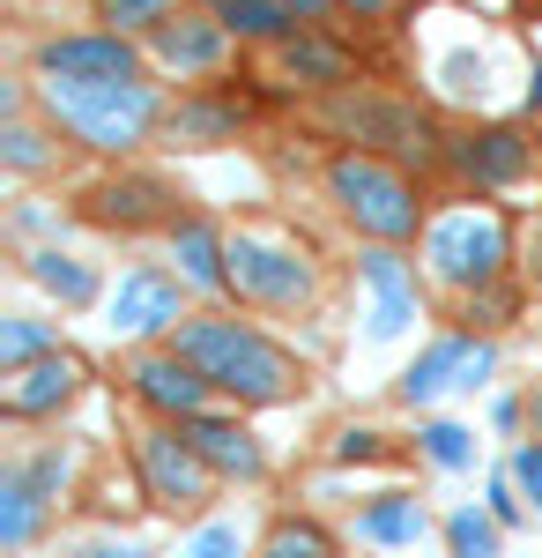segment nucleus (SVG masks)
<instances>
[{
	"label": "nucleus",
	"instance_id": "f257e3e1",
	"mask_svg": "<svg viewBox=\"0 0 542 558\" xmlns=\"http://www.w3.org/2000/svg\"><path fill=\"white\" fill-rule=\"evenodd\" d=\"M171 350L194 357L201 380H209L215 395H231L238 410H268V402H291L297 395V365L268 343L252 320H223V313H209V320H178Z\"/></svg>",
	"mask_w": 542,
	"mask_h": 558
},
{
	"label": "nucleus",
	"instance_id": "f03ea898",
	"mask_svg": "<svg viewBox=\"0 0 542 558\" xmlns=\"http://www.w3.org/2000/svg\"><path fill=\"white\" fill-rule=\"evenodd\" d=\"M328 194L372 246H409V239H423V223H431L417 179L402 172L394 157H372V149H342V157H328Z\"/></svg>",
	"mask_w": 542,
	"mask_h": 558
},
{
	"label": "nucleus",
	"instance_id": "7ed1b4c3",
	"mask_svg": "<svg viewBox=\"0 0 542 558\" xmlns=\"http://www.w3.org/2000/svg\"><path fill=\"white\" fill-rule=\"evenodd\" d=\"M52 128H67L83 149L97 157H134L149 134H164V97L149 83H104V89H75V83H38Z\"/></svg>",
	"mask_w": 542,
	"mask_h": 558
},
{
	"label": "nucleus",
	"instance_id": "20e7f679",
	"mask_svg": "<svg viewBox=\"0 0 542 558\" xmlns=\"http://www.w3.org/2000/svg\"><path fill=\"white\" fill-rule=\"evenodd\" d=\"M505 260H513V223H505L498 202H446V209H431V223H423V268L446 291H460V299L491 291L505 276Z\"/></svg>",
	"mask_w": 542,
	"mask_h": 558
},
{
	"label": "nucleus",
	"instance_id": "39448f33",
	"mask_svg": "<svg viewBox=\"0 0 542 558\" xmlns=\"http://www.w3.org/2000/svg\"><path fill=\"white\" fill-rule=\"evenodd\" d=\"M312 291H320V268L291 231H268V223L231 231V299L238 305L297 313V305H312Z\"/></svg>",
	"mask_w": 542,
	"mask_h": 558
},
{
	"label": "nucleus",
	"instance_id": "423d86ee",
	"mask_svg": "<svg viewBox=\"0 0 542 558\" xmlns=\"http://www.w3.org/2000/svg\"><path fill=\"white\" fill-rule=\"evenodd\" d=\"M328 128L349 134L357 149H372V157H394L402 172L409 165H431L439 157V134H431V120H423L417 105H402V97H379V89L349 83V89H328Z\"/></svg>",
	"mask_w": 542,
	"mask_h": 558
},
{
	"label": "nucleus",
	"instance_id": "0eeeda50",
	"mask_svg": "<svg viewBox=\"0 0 542 558\" xmlns=\"http://www.w3.org/2000/svg\"><path fill=\"white\" fill-rule=\"evenodd\" d=\"M134 470H141L149 507H164V514H201L215 499V484H223V476L201 462V447L186 439V425H164V417L134 439Z\"/></svg>",
	"mask_w": 542,
	"mask_h": 558
},
{
	"label": "nucleus",
	"instance_id": "6e6552de",
	"mask_svg": "<svg viewBox=\"0 0 542 558\" xmlns=\"http://www.w3.org/2000/svg\"><path fill=\"white\" fill-rule=\"evenodd\" d=\"M67 454L60 447H45V454H30V462H8L0 470V551H30L38 544L45 514L60 507V492H67Z\"/></svg>",
	"mask_w": 542,
	"mask_h": 558
},
{
	"label": "nucleus",
	"instance_id": "1a4fd4ad",
	"mask_svg": "<svg viewBox=\"0 0 542 558\" xmlns=\"http://www.w3.org/2000/svg\"><path fill=\"white\" fill-rule=\"evenodd\" d=\"M491 365H498L491 336L454 328V336H439L431 350H417V365L394 380V395H402L409 410H431V402H446V395H460V387H483V380H491Z\"/></svg>",
	"mask_w": 542,
	"mask_h": 558
},
{
	"label": "nucleus",
	"instance_id": "9d476101",
	"mask_svg": "<svg viewBox=\"0 0 542 558\" xmlns=\"http://www.w3.org/2000/svg\"><path fill=\"white\" fill-rule=\"evenodd\" d=\"M38 83H75V89H104V83H141V52L120 31H75V38H45L38 45Z\"/></svg>",
	"mask_w": 542,
	"mask_h": 558
},
{
	"label": "nucleus",
	"instance_id": "9b49d317",
	"mask_svg": "<svg viewBox=\"0 0 542 558\" xmlns=\"http://www.w3.org/2000/svg\"><path fill=\"white\" fill-rule=\"evenodd\" d=\"M357 291H365V336L372 343H394L423 320V291H417V268L402 260V246H372L357 260Z\"/></svg>",
	"mask_w": 542,
	"mask_h": 558
},
{
	"label": "nucleus",
	"instance_id": "f8f14e48",
	"mask_svg": "<svg viewBox=\"0 0 542 558\" xmlns=\"http://www.w3.org/2000/svg\"><path fill=\"white\" fill-rule=\"evenodd\" d=\"M126 387H134V402L141 410H157L164 425H186V417H201L209 410L215 387L201 380V365L194 357H178V350H134V365H126Z\"/></svg>",
	"mask_w": 542,
	"mask_h": 558
},
{
	"label": "nucleus",
	"instance_id": "ddd939ff",
	"mask_svg": "<svg viewBox=\"0 0 542 558\" xmlns=\"http://www.w3.org/2000/svg\"><path fill=\"white\" fill-rule=\"evenodd\" d=\"M178 283L186 276H171V268H126L120 283H112V299H104V328L126 336V343H149V336H178Z\"/></svg>",
	"mask_w": 542,
	"mask_h": 558
},
{
	"label": "nucleus",
	"instance_id": "4468645a",
	"mask_svg": "<svg viewBox=\"0 0 542 558\" xmlns=\"http://www.w3.org/2000/svg\"><path fill=\"white\" fill-rule=\"evenodd\" d=\"M89 365L75 357V350H45L38 365H23V373H8V387H0V410L15 417V425H30V417H60L75 395H83Z\"/></svg>",
	"mask_w": 542,
	"mask_h": 558
},
{
	"label": "nucleus",
	"instance_id": "2eb2a0df",
	"mask_svg": "<svg viewBox=\"0 0 542 558\" xmlns=\"http://www.w3.org/2000/svg\"><path fill=\"white\" fill-rule=\"evenodd\" d=\"M83 216L89 223H104V231H149V223H178V209H171V186L164 179H134V172H120V179H97L83 194Z\"/></svg>",
	"mask_w": 542,
	"mask_h": 558
},
{
	"label": "nucleus",
	"instance_id": "dca6fc26",
	"mask_svg": "<svg viewBox=\"0 0 542 558\" xmlns=\"http://www.w3.org/2000/svg\"><path fill=\"white\" fill-rule=\"evenodd\" d=\"M446 165H454L468 186H520L528 165H535V142L520 128H483V134H454L446 142Z\"/></svg>",
	"mask_w": 542,
	"mask_h": 558
},
{
	"label": "nucleus",
	"instance_id": "f3484780",
	"mask_svg": "<svg viewBox=\"0 0 542 558\" xmlns=\"http://www.w3.org/2000/svg\"><path fill=\"white\" fill-rule=\"evenodd\" d=\"M149 60L164 68V75H215L223 60H231V31H223V15H171L164 31L149 38Z\"/></svg>",
	"mask_w": 542,
	"mask_h": 558
},
{
	"label": "nucleus",
	"instance_id": "a211bd4d",
	"mask_svg": "<svg viewBox=\"0 0 542 558\" xmlns=\"http://www.w3.org/2000/svg\"><path fill=\"white\" fill-rule=\"evenodd\" d=\"M238 128H246V105L223 97V89H194V97H178L164 112L171 149H215V142H238Z\"/></svg>",
	"mask_w": 542,
	"mask_h": 558
},
{
	"label": "nucleus",
	"instance_id": "6ab92c4d",
	"mask_svg": "<svg viewBox=\"0 0 542 558\" xmlns=\"http://www.w3.org/2000/svg\"><path fill=\"white\" fill-rule=\"evenodd\" d=\"M171 260H178V276L194 291H209V299L231 291V231H215L209 216H178L171 223Z\"/></svg>",
	"mask_w": 542,
	"mask_h": 558
},
{
	"label": "nucleus",
	"instance_id": "aec40b11",
	"mask_svg": "<svg viewBox=\"0 0 542 558\" xmlns=\"http://www.w3.org/2000/svg\"><path fill=\"white\" fill-rule=\"evenodd\" d=\"M186 439L201 447V462H209L215 476H238V484H252V476L268 470L260 439H252L238 417H223V410H201V417H186Z\"/></svg>",
	"mask_w": 542,
	"mask_h": 558
},
{
	"label": "nucleus",
	"instance_id": "412c9836",
	"mask_svg": "<svg viewBox=\"0 0 542 558\" xmlns=\"http://www.w3.org/2000/svg\"><path fill=\"white\" fill-rule=\"evenodd\" d=\"M275 68H283L297 89H349V75H357L349 45H334L328 31H297V38H283L275 45Z\"/></svg>",
	"mask_w": 542,
	"mask_h": 558
},
{
	"label": "nucleus",
	"instance_id": "4be33fe9",
	"mask_svg": "<svg viewBox=\"0 0 542 558\" xmlns=\"http://www.w3.org/2000/svg\"><path fill=\"white\" fill-rule=\"evenodd\" d=\"M423 529H431V514H423V499H409V492H379L372 507L357 514V536L365 544H386V551L423 544Z\"/></svg>",
	"mask_w": 542,
	"mask_h": 558
},
{
	"label": "nucleus",
	"instance_id": "5701e85b",
	"mask_svg": "<svg viewBox=\"0 0 542 558\" xmlns=\"http://www.w3.org/2000/svg\"><path fill=\"white\" fill-rule=\"evenodd\" d=\"M23 276H30V283H45L60 305H89V299H97V268H89V260H75V254H60V246L23 254Z\"/></svg>",
	"mask_w": 542,
	"mask_h": 558
},
{
	"label": "nucleus",
	"instance_id": "b1692460",
	"mask_svg": "<svg viewBox=\"0 0 542 558\" xmlns=\"http://www.w3.org/2000/svg\"><path fill=\"white\" fill-rule=\"evenodd\" d=\"M215 15H223V31H231V38H260V45L297 38V23H291V8H283V0H215Z\"/></svg>",
	"mask_w": 542,
	"mask_h": 558
},
{
	"label": "nucleus",
	"instance_id": "393cba45",
	"mask_svg": "<svg viewBox=\"0 0 542 558\" xmlns=\"http://www.w3.org/2000/svg\"><path fill=\"white\" fill-rule=\"evenodd\" d=\"M171 15H186V0H97V23L120 38H157Z\"/></svg>",
	"mask_w": 542,
	"mask_h": 558
},
{
	"label": "nucleus",
	"instance_id": "a878e982",
	"mask_svg": "<svg viewBox=\"0 0 542 558\" xmlns=\"http://www.w3.org/2000/svg\"><path fill=\"white\" fill-rule=\"evenodd\" d=\"M0 165H8V172H52L60 149H52V134H45V128L8 120V128H0Z\"/></svg>",
	"mask_w": 542,
	"mask_h": 558
},
{
	"label": "nucleus",
	"instance_id": "bb28decb",
	"mask_svg": "<svg viewBox=\"0 0 542 558\" xmlns=\"http://www.w3.org/2000/svg\"><path fill=\"white\" fill-rule=\"evenodd\" d=\"M45 350H60V336L30 320V313H15V320H0V373H23V365H38Z\"/></svg>",
	"mask_w": 542,
	"mask_h": 558
},
{
	"label": "nucleus",
	"instance_id": "cd10ccee",
	"mask_svg": "<svg viewBox=\"0 0 542 558\" xmlns=\"http://www.w3.org/2000/svg\"><path fill=\"white\" fill-rule=\"evenodd\" d=\"M446 544H454V558H498V514L491 507L446 514Z\"/></svg>",
	"mask_w": 542,
	"mask_h": 558
},
{
	"label": "nucleus",
	"instance_id": "c85d7f7f",
	"mask_svg": "<svg viewBox=\"0 0 542 558\" xmlns=\"http://www.w3.org/2000/svg\"><path fill=\"white\" fill-rule=\"evenodd\" d=\"M417 447L439 462V470H468V462H476V432H468V425H446V417H439V425H423Z\"/></svg>",
	"mask_w": 542,
	"mask_h": 558
},
{
	"label": "nucleus",
	"instance_id": "c756f323",
	"mask_svg": "<svg viewBox=\"0 0 542 558\" xmlns=\"http://www.w3.org/2000/svg\"><path fill=\"white\" fill-rule=\"evenodd\" d=\"M260 558H334L328 529H312V521H275V536L260 544Z\"/></svg>",
	"mask_w": 542,
	"mask_h": 558
},
{
	"label": "nucleus",
	"instance_id": "7c9ffc66",
	"mask_svg": "<svg viewBox=\"0 0 542 558\" xmlns=\"http://www.w3.org/2000/svg\"><path fill=\"white\" fill-rule=\"evenodd\" d=\"M178 558H246V536H238V521H201L178 544Z\"/></svg>",
	"mask_w": 542,
	"mask_h": 558
},
{
	"label": "nucleus",
	"instance_id": "2f4dec72",
	"mask_svg": "<svg viewBox=\"0 0 542 558\" xmlns=\"http://www.w3.org/2000/svg\"><path fill=\"white\" fill-rule=\"evenodd\" d=\"M505 476L520 484V499H528V507L542 514V439H520V447L505 454Z\"/></svg>",
	"mask_w": 542,
	"mask_h": 558
},
{
	"label": "nucleus",
	"instance_id": "473e14b6",
	"mask_svg": "<svg viewBox=\"0 0 542 558\" xmlns=\"http://www.w3.org/2000/svg\"><path fill=\"white\" fill-rule=\"evenodd\" d=\"M505 313H513V291L491 283V291H476V299H468V328H505Z\"/></svg>",
	"mask_w": 542,
	"mask_h": 558
},
{
	"label": "nucleus",
	"instance_id": "72a5a7b5",
	"mask_svg": "<svg viewBox=\"0 0 542 558\" xmlns=\"http://www.w3.org/2000/svg\"><path fill=\"white\" fill-rule=\"evenodd\" d=\"M491 514H498V529H513V521L528 514V499H520V484H513V476H491Z\"/></svg>",
	"mask_w": 542,
	"mask_h": 558
},
{
	"label": "nucleus",
	"instance_id": "f704fd0d",
	"mask_svg": "<svg viewBox=\"0 0 542 558\" xmlns=\"http://www.w3.org/2000/svg\"><path fill=\"white\" fill-rule=\"evenodd\" d=\"M334 454H342V462H372V454H379V432L349 425V432H342V439H334Z\"/></svg>",
	"mask_w": 542,
	"mask_h": 558
},
{
	"label": "nucleus",
	"instance_id": "c9c22d12",
	"mask_svg": "<svg viewBox=\"0 0 542 558\" xmlns=\"http://www.w3.org/2000/svg\"><path fill=\"white\" fill-rule=\"evenodd\" d=\"M283 8H291V23H297V31H320V23H328L342 0H283Z\"/></svg>",
	"mask_w": 542,
	"mask_h": 558
},
{
	"label": "nucleus",
	"instance_id": "e433bc0d",
	"mask_svg": "<svg viewBox=\"0 0 542 558\" xmlns=\"http://www.w3.org/2000/svg\"><path fill=\"white\" fill-rule=\"evenodd\" d=\"M75 558H149V551H141V544H83Z\"/></svg>",
	"mask_w": 542,
	"mask_h": 558
},
{
	"label": "nucleus",
	"instance_id": "4c0bfd02",
	"mask_svg": "<svg viewBox=\"0 0 542 558\" xmlns=\"http://www.w3.org/2000/svg\"><path fill=\"white\" fill-rule=\"evenodd\" d=\"M342 8H349V15H357V23H379V15H386V8H394V0H342Z\"/></svg>",
	"mask_w": 542,
	"mask_h": 558
},
{
	"label": "nucleus",
	"instance_id": "58836bf2",
	"mask_svg": "<svg viewBox=\"0 0 542 558\" xmlns=\"http://www.w3.org/2000/svg\"><path fill=\"white\" fill-rule=\"evenodd\" d=\"M528 105L542 112V60H535V75H528Z\"/></svg>",
	"mask_w": 542,
	"mask_h": 558
},
{
	"label": "nucleus",
	"instance_id": "ea45409f",
	"mask_svg": "<svg viewBox=\"0 0 542 558\" xmlns=\"http://www.w3.org/2000/svg\"><path fill=\"white\" fill-rule=\"evenodd\" d=\"M528 417H535V432H528V439H542V387H535V402H528Z\"/></svg>",
	"mask_w": 542,
	"mask_h": 558
}]
</instances>
